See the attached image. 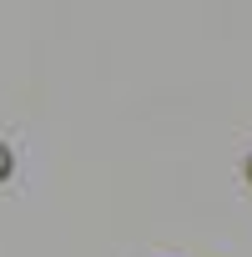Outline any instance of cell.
<instances>
[{
  "mask_svg": "<svg viewBox=\"0 0 252 257\" xmlns=\"http://www.w3.org/2000/svg\"><path fill=\"white\" fill-rule=\"evenodd\" d=\"M6 172H11V157H6V152H0V177H6Z\"/></svg>",
  "mask_w": 252,
  "mask_h": 257,
  "instance_id": "cell-1",
  "label": "cell"
}]
</instances>
